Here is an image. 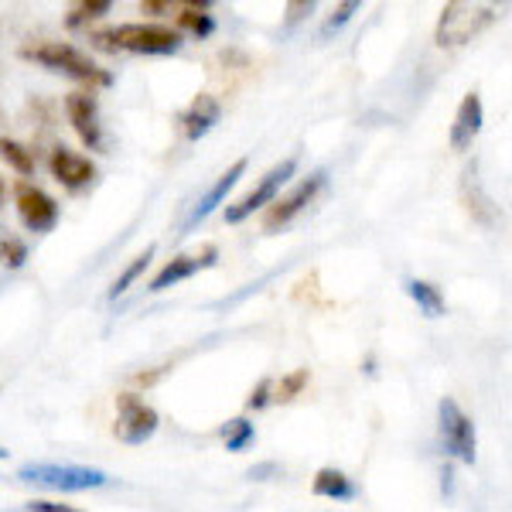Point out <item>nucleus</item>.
Instances as JSON below:
<instances>
[{
    "mask_svg": "<svg viewBox=\"0 0 512 512\" xmlns=\"http://www.w3.org/2000/svg\"><path fill=\"white\" fill-rule=\"evenodd\" d=\"M321 188H325V171H318V175H311L308 181H301L291 195H284L280 202L270 205L267 219H263V229H267V233H277L280 226H287L297 212H304V205H311V198H315Z\"/></svg>",
    "mask_w": 512,
    "mask_h": 512,
    "instance_id": "9b49d317",
    "label": "nucleus"
},
{
    "mask_svg": "<svg viewBox=\"0 0 512 512\" xmlns=\"http://www.w3.org/2000/svg\"><path fill=\"white\" fill-rule=\"evenodd\" d=\"M93 41L99 48H106V52L175 55L185 35L178 28H168V24H117L110 31H99Z\"/></svg>",
    "mask_w": 512,
    "mask_h": 512,
    "instance_id": "f257e3e1",
    "label": "nucleus"
},
{
    "mask_svg": "<svg viewBox=\"0 0 512 512\" xmlns=\"http://www.w3.org/2000/svg\"><path fill=\"white\" fill-rule=\"evenodd\" d=\"M437 427H441L444 451H448L454 461H461V465H475V458H478L475 424H472V417L461 410V403L454 400V396H444V400L437 403Z\"/></svg>",
    "mask_w": 512,
    "mask_h": 512,
    "instance_id": "20e7f679",
    "label": "nucleus"
},
{
    "mask_svg": "<svg viewBox=\"0 0 512 512\" xmlns=\"http://www.w3.org/2000/svg\"><path fill=\"white\" fill-rule=\"evenodd\" d=\"M355 11H359V4H355V0H345V4H338L335 11H332V18L321 24V38H328L332 31H342L345 24L352 21V14H355Z\"/></svg>",
    "mask_w": 512,
    "mask_h": 512,
    "instance_id": "393cba45",
    "label": "nucleus"
},
{
    "mask_svg": "<svg viewBox=\"0 0 512 512\" xmlns=\"http://www.w3.org/2000/svg\"><path fill=\"white\" fill-rule=\"evenodd\" d=\"M216 256H219L216 246H205L202 253H181V256H175V260L164 263V267L158 270V277H154L151 284H147V291H151V294H161V291H168V287L181 284V280L195 277L198 270L216 267Z\"/></svg>",
    "mask_w": 512,
    "mask_h": 512,
    "instance_id": "9d476101",
    "label": "nucleus"
},
{
    "mask_svg": "<svg viewBox=\"0 0 512 512\" xmlns=\"http://www.w3.org/2000/svg\"><path fill=\"white\" fill-rule=\"evenodd\" d=\"M24 260H28V243L11 233L0 236V263H4L7 270H21Z\"/></svg>",
    "mask_w": 512,
    "mask_h": 512,
    "instance_id": "4be33fe9",
    "label": "nucleus"
},
{
    "mask_svg": "<svg viewBox=\"0 0 512 512\" xmlns=\"http://www.w3.org/2000/svg\"><path fill=\"white\" fill-rule=\"evenodd\" d=\"M270 390H274V379H263V383L256 386V393L250 396V403H246V407H250V410H263L270 403Z\"/></svg>",
    "mask_w": 512,
    "mask_h": 512,
    "instance_id": "bb28decb",
    "label": "nucleus"
},
{
    "mask_svg": "<svg viewBox=\"0 0 512 512\" xmlns=\"http://www.w3.org/2000/svg\"><path fill=\"white\" fill-rule=\"evenodd\" d=\"M0 202H4V178H0Z\"/></svg>",
    "mask_w": 512,
    "mask_h": 512,
    "instance_id": "2f4dec72",
    "label": "nucleus"
},
{
    "mask_svg": "<svg viewBox=\"0 0 512 512\" xmlns=\"http://www.w3.org/2000/svg\"><path fill=\"white\" fill-rule=\"evenodd\" d=\"M0 158L11 164L18 175H31V171H35V151H31V147H24L21 140L0 137Z\"/></svg>",
    "mask_w": 512,
    "mask_h": 512,
    "instance_id": "6ab92c4d",
    "label": "nucleus"
},
{
    "mask_svg": "<svg viewBox=\"0 0 512 512\" xmlns=\"http://www.w3.org/2000/svg\"><path fill=\"white\" fill-rule=\"evenodd\" d=\"M219 120H222V103H219V99L212 93H198L192 99V106L181 113V130H185L188 140H202Z\"/></svg>",
    "mask_w": 512,
    "mask_h": 512,
    "instance_id": "2eb2a0df",
    "label": "nucleus"
},
{
    "mask_svg": "<svg viewBox=\"0 0 512 512\" xmlns=\"http://www.w3.org/2000/svg\"><path fill=\"white\" fill-rule=\"evenodd\" d=\"M495 21V7H482V4H448L441 11V21H437V45H465L472 41L478 31L489 28Z\"/></svg>",
    "mask_w": 512,
    "mask_h": 512,
    "instance_id": "39448f33",
    "label": "nucleus"
},
{
    "mask_svg": "<svg viewBox=\"0 0 512 512\" xmlns=\"http://www.w3.org/2000/svg\"><path fill=\"white\" fill-rule=\"evenodd\" d=\"M451 478H454L451 468H444V472H441V489H444V495H451V485H454Z\"/></svg>",
    "mask_w": 512,
    "mask_h": 512,
    "instance_id": "c756f323",
    "label": "nucleus"
},
{
    "mask_svg": "<svg viewBox=\"0 0 512 512\" xmlns=\"http://www.w3.org/2000/svg\"><path fill=\"white\" fill-rule=\"evenodd\" d=\"M110 0H86V4H76L69 14V28H79V24L93 21V18H103V14H110Z\"/></svg>",
    "mask_w": 512,
    "mask_h": 512,
    "instance_id": "5701e85b",
    "label": "nucleus"
},
{
    "mask_svg": "<svg viewBox=\"0 0 512 512\" xmlns=\"http://www.w3.org/2000/svg\"><path fill=\"white\" fill-rule=\"evenodd\" d=\"M311 11H315V4H311V0H308V4H287V24L301 21L304 14H311Z\"/></svg>",
    "mask_w": 512,
    "mask_h": 512,
    "instance_id": "cd10ccee",
    "label": "nucleus"
},
{
    "mask_svg": "<svg viewBox=\"0 0 512 512\" xmlns=\"http://www.w3.org/2000/svg\"><path fill=\"white\" fill-rule=\"evenodd\" d=\"M48 168H52V178L62 181L65 188H72V192H79V188H86L96 181V164L76 151H69V147H55Z\"/></svg>",
    "mask_w": 512,
    "mask_h": 512,
    "instance_id": "ddd939ff",
    "label": "nucleus"
},
{
    "mask_svg": "<svg viewBox=\"0 0 512 512\" xmlns=\"http://www.w3.org/2000/svg\"><path fill=\"white\" fill-rule=\"evenodd\" d=\"M222 437H226V448L239 454V451H246L256 441V431H253V424L246 417H236V420H229V424L222 427Z\"/></svg>",
    "mask_w": 512,
    "mask_h": 512,
    "instance_id": "412c9836",
    "label": "nucleus"
},
{
    "mask_svg": "<svg viewBox=\"0 0 512 512\" xmlns=\"http://www.w3.org/2000/svg\"><path fill=\"white\" fill-rule=\"evenodd\" d=\"M24 512H82L76 506H65V502H48V499H31Z\"/></svg>",
    "mask_w": 512,
    "mask_h": 512,
    "instance_id": "a878e982",
    "label": "nucleus"
},
{
    "mask_svg": "<svg viewBox=\"0 0 512 512\" xmlns=\"http://www.w3.org/2000/svg\"><path fill=\"white\" fill-rule=\"evenodd\" d=\"M0 120H4V113H0Z\"/></svg>",
    "mask_w": 512,
    "mask_h": 512,
    "instance_id": "473e14b6",
    "label": "nucleus"
},
{
    "mask_svg": "<svg viewBox=\"0 0 512 512\" xmlns=\"http://www.w3.org/2000/svg\"><path fill=\"white\" fill-rule=\"evenodd\" d=\"M21 55L38 65H45V69L82 79V82H96V86H110L113 82L110 72L99 69L86 52H79V48L69 45V41H38V45H24Z\"/></svg>",
    "mask_w": 512,
    "mask_h": 512,
    "instance_id": "f03ea898",
    "label": "nucleus"
},
{
    "mask_svg": "<svg viewBox=\"0 0 512 512\" xmlns=\"http://www.w3.org/2000/svg\"><path fill=\"white\" fill-rule=\"evenodd\" d=\"M151 260H154V246H147L144 253L134 256V260H130V267L123 270V274H120L117 280H113V287H110V301H117V297L127 294L130 287H134V280L147 270V263H151Z\"/></svg>",
    "mask_w": 512,
    "mask_h": 512,
    "instance_id": "aec40b11",
    "label": "nucleus"
},
{
    "mask_svg": "<svg viewBox=\"0 0 512 512\" xmlns=\"http://www.w3.org/2000/svg\"><path fill=\"white\" fill-rule=\"evenodd\" d=\"M311 492H315L318 499L352 502L355 499V482L345 472H338V468H321V472L315 475V482H311Z\"/></svg>",
    "mask_w": 512,
    "mask_h": 512,
    "instance_id": "dca6fc26",
    "label": "nucleus"
},
{
    "mask_svg": "<svg viewBox=\"0 0 512 512\" xmlns=\"http://www.w3.org/2000/svg\"><path fill=\"white\" fill-rule=\"evenodd\" d=\"M14 205H18V219L24 222V229L28 233H52L55 226H59V202H55L48 192H41L38 185H31V181H18V188H14Z\"/></svg>",
    "mask_w": 512,
    "mask_h": 512,
    "instance_id": "6e6552de",
    "label": "nucleus"
},
{
    "mask_svg": "<svg viewBox=\"0 0 512 512\" xmlns=\"http://www.w3.org/2000/svg\"><path fill=\"white\" fill-rule=\"evenodd\" d=\"M294 171H297V158H284L280 164H274V168L267 171V175L260 178V185L253 188V192H246L239 202H233L226 209V222L229 226H236V222H243V219H250L253 212H260V209H267V205H274L277 202V192L287 185V181L294 178Z\"/></svg>",
    "mask_w": 512,
    "mask_h": 512,
    "instance_id": "423d86ee",
    "label": "nucleus"
},
{
    "mask_svg": "<svg viewBox=\"0 0 512 512\" xmlns=\"http://www.w3.org/2000/svg\"><path fill=\"white\" fill-rule=\"evenodd\" d=\"M243 175H246V158H239V161L233 164V168L226 171V175H219V178H216V185H212L209 192H205L202 198H198V205L192 209V216L185 219V226H181V233H192L195 226H202V222L209 219L222 202H226V195L233 192V188L239 185V178H243Z\"/></svg>",
    "mask_w": 512,
    "mask_h": 512,
    "instance_id": "f8f14e48",
    "label": "nucleus"
},
{
    "mask_svg": "<svg viewBox=\"0 0 512 512\" xmlns=\"http://www.w3.org/2000/svg\"><path fill=\"white\" fill-rule=\"evenodd\" d=\"M7 458V448H4V444H0V461H4Z\"/></svg>",
    "mask_w": 512,
    "mask_h": 512,
    "instance_id": "7c9ffc66",
    "label": "nucleus"
},
{
    "mask_svg": "<svg viewBox=\"0 0 512 512\" xmlns=\"http://www.w3.org/2000/svg\"><path fill=\"white\" fill-rule=\"evenodd\" d=\"M407 294L414 297V304L420 311H424L427 318H441L444 311H448V304H444V294L441 287H434L431 280H407Z\"/></svg>",
    "mask_w": 512,
    "mask_h": 512,
    "instance_id": "f3484780",
    "label": "nucleus"
},
{
    "mask_svg": "<svg viewBox=\"0 0 512 512\" xmlns=\"http://www.w3.org/2000/svg\"><path fill=\"white\" fill-rule=\"evenodd\" d=\"M65 113H69L72 130L79 134L89 151H103V123H99V103L89 93H69L65 96Z\"/></svg>",
    "mask_w": 512,
    "mask_h": 512,
    "instance_id": "1a4fd4ad",
    "label": "nucleus"
},
{
    "mask_svg": "<svg viewBox=\"0 0 512 512\" xmlns=\"http://www.w3.org/2000/svg\"><path fill=\"white\" fill-rule=\"evenodd\" d=\"M161 417L151 403H144L134 393H120L117 396V424H113V434L123 444H144L151 441L154 431H158Z\"/></svg>",
    "mask_w": 512,
    "mask_h": 512,
    "instance_id": "0eeeda50",
    "label": "nucleus"
},
{
    "mask_svg": "<svg viewBox=\"0 0 512 512\" xmlns=\"http://www.w3.org/2000/svg\"><path fill=\"white\" fill-rule=\"evenodd\" d=\"M140 11H154V14H164V11H171V4H151V0H147V4H140Z\"/></svg>",
    "mask_w": 512,
    "mask_h": 512,
    "instance_id": "c85d7f7f",
    "label": "nucleus"
},
{
    "mask_svg": "<svg viewBox=\"0 0 512 512\" xmlns=\"http://www.w3.org/2000/svg\"><path fill=\"white\" fill-rule=\"evenodd\" d=\"M18 478L28 485H41L52 492H89L110 485V475L103 468L89 465H52V461H28L18 468Z\"/></svg>",
    "mask_w": 512,
    "mask_h": 512,
    "instance_id": "7ed1b4c3",
    "label": "nucleus"
},
{
    "mask_svg": "<svg viewBox=\"0 0 512 512\" xmlns=\"http://www.w3.org/2000/svg\"><path fill=\"white\" fill-rule=\"evenodd\" d=\"M178 31H188L195 38H209L216 31V18L209 14V4H185L178 7Z\"/></svg>",
    "mask_w": 512,
    "mask_h": 512,
    "instance_id": "a211bd4d",
    "label": "nucleus"
},
{
    "mask_svg": "<svg viewBox=\"0 0 512 512\" xmlns=\"http://www.w3.org/2000/svg\"><path fill=\"white\" fill-rule=\"evenodd\" d=\"M482 123H485L482 96L468 93L465 99H461L458 113H454V123H451V147L454 151H468V147L475 144V137L482 134Z\"/></svg>",
    "mask_w": 512,
    "mask_h": 512,
    "instance_id": "4468645a",
    "label": "nucleus"
},
{
    "mask_svg": "<svg viewBox=\"0 0 512 512\" xmlns=\"http://www.w3.org/2000/svg\"><path fill=\"white\" fill-rule=\"evenodd\" d=\"M308 379H311L308 369H294V373H287V376L277 383V396H274V400H280V403H291L294 396L301 393L304 386H308Z\"/></svg>",
    "mask_w": 512,
    "mask_h": 512,
    "instance_id": "b1692460",
    "label": "nucleus"
}]
</instances>
